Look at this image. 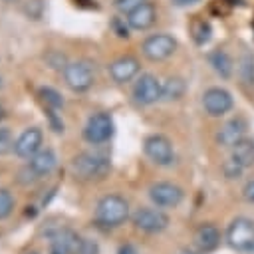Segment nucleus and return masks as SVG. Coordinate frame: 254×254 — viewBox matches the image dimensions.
<instances>
[{"label":"nucleus","mask_w":254,"mask_h":254,"mask_svg":"<svg viewBox=\"0 0 254 254\" xmlns=\"http://www.w3.org/2000/svg\"><path fill=\"white\" fill-rule=\"evenodd\" d=\"M129 218V202L119 194L99 198L95 206V222L101 228H117Z\"/></svg>","instance_id":"obj_1"},{"label":"nucleus","mask_w":254,"mask_h":254,"mask_svg":"<svg viewBox=\"0 0 254 254\" xmlns=\"http://www.w3.org/2000/svg\"><path fill=\"white\" fill-rule=\"evenodd\" d=\"M111 165L109 159L99 155V153H79L71 159V171L75 177L83 181H95L103 179L109 173Z\"/></svg>","instance_id":"obj_2"},{"label":"nucleus","mask_w":254,"mask_h":254,"mask_svg":"<svg viewBox=\"0 0 254 254\" xmlns=\"http://www.w3.org/2000/svg\"><path fill=\"white\" fill-rule=\"evenodd\" d=\"M64 81L65 85L75 91V93H85L87 89H91L93 81H95V71L93 65L87 60H75V62H67V65L64 67Z\"/></svg>","instance_id":"obj_3"},{"label":"nucleus","mask_w":254,"mask_h":254,"mask_svg":"<svg viewBox=\"0 0 254 254\" xmlns=\"http://www.w3.org/2000/svg\"><path fill=\"white\" fill-rule=\"evenodd\" d=\"M226 242L230 248L238 252H252L254 250V220L246 216L234 218L226 228Z\"/></svg>","instance_id":"obj_4"},{"label":"nucleus","mask_w":254,"mask_h":254,"mask_svg":"<svg viewBox=\"0 0 254 254\" xmlns=\"http://www.w3.org/2000/svg\"><path fill=\"white\" fill-rule=\"evenodd\" d=\"M113 135V119L105 111H97L89 115L85 127H83V139L91 145H101L109 141Z\"/></svg>","instance_id":"obj_5"},{"label":"nucleus","mask_w":254,"mask_h":254,"mask_svg":"<svg viewBox=\"0 0 254 254\" xmlns=\"http://www.w3.org/2000/svg\"><path fill=\"white\" fill-rule=\"evenodd\" d=\"M177 50V40L171 34H153L149 38L143 40L141 44V52L147 60L151 62H163L167 58L173 56V52Z\"/></svg>","instance_id":"obj_6"},{"label":"nucleus","mask_w":254,"mask_h":254,"mask_svg":"<svg viewBox=\"0 0 254 254\" xmlns=\"http://www.w3.org/2000/svg\"><path fill=\"white\" fill-rule=\"evenodd\" d=\"M143 151L145 155L159 167H169L175 159V153H173V145L167 137L163 135H149L145 141H143Z\"/></svg>","instance_id":"obj_7"},{"label":"nucleus","mask_w":254,"mask_h":254,"mask_svg":"<svg viewBox=\"0 0 254 254\" xmlns=\"http://www.w3.org/2000/svg\"><path fill=\"white\" fill-rule=\"evenodd\" d=\"M149 198L159 208H175L183 200V189L167 181L153 183L149 187Z\"/></svg>","instance_id":"obj_8"},{"label":"nucleus","mask_w":254,"mask_h":254,"mask_svg":"<svg viewBox=\"0 0 254 254\" xmlns=\"http://www.w3.org/2000/svg\"><path fill=\"white\" fill-rule=\"evenodd\" d=\"M133 97L141 105H153L163 97V83L153 73H141V77L135 81Z\"/></svg>","instance_id":"obj_9"},{"label":"nucleus","mask_w":254,"mask_h":254,"mask_svg":"<svg viewBox=\"0 0 254 254\" xmlns=\"http://www.w3.org/2000/svg\"><path fill=\"white\" fill-rule=\"evenodd\" d=\"M232 105H234V99L230 91H226L224 87H208L202 95V107L210 117H220L228 113Z\"/></svg>","instance_id":"obj_10"},{"label":"nucleus","mask_w":254,"mask_h":254,"mask_svg":"<svg viewBox=\"0 0 254 254\" xmlns=\"http://www.w3.org/2000/svg\"><path fill=\"white\" fill-rule=\"evenodd\" d=\"M133 224L143 232L155 234V232H163L169 226V216L163 210H159V206L157 208H139L133 214Z\"/></svg>","instance_id":"obj_11"},{"label":"nucleus","mask_w":254,"mask_h":254,"mask_svg":"<svg viewBox=\"0 0 254 254\" xmlns=\"http://www.w3.org/2000/svg\"><path fill=\"white\" fill-rule=\"evenodd\" d=\"M42 141H44L42 131L38 127H28L14 141V153L20 159H32L42 149Z\"/></svg>","instance_id":"obj_12"},{"label":"nucleus","mask_w":254,"mask_h":254,"mask_svg":"<svg viewBox=\"0 0 254 254\" xmlns=\"http://www.w3.org/2000/svg\"><path fill=\"white\" fill-rule=\"evenodd\" d=\"M141 69V64L135 56H121L117 60H113L109 65H107V71L111 75V79L115 83H127L131 81Z\"/></svg>","instance_id":"obj_13"},{"label":"nucleus","mask_w":254,"mask_h":254,"mask_svg":"<svg viewBox=\"0 0 254 254\" xmlns=\"http://www.w3.org/2000/svg\"><path fill=\"white\" fill-rule=\"evenodd\" d=\"M244 133H246V123H244V119H242V117H234V119L226 121V123L220 127V131L216 133V141H218V145L232 149L238 141L244 139Z\"/></svg>","instance_id":"obj_14"},{"label":"nucleus","mask_w":254,"mask_h":254,"mask_svg":"<svg viewBox=\"0 0 254 254\" xmlns=\"http://www.w3.org/2000/svg\"><path fill=\"white\" fill-rule=\"evenodd\" d=\"M79 236L67 228H58L50 234V254H73Z\"/></svg>","instance_id":"obj_15"},{"label":"nucleus","mask_w":254,"mask_h":254,"mask_svg":"<svg viewBox=\"0 0 254 254\" xmlns=\"http://www.w3.org/2000/svg\"><path fill=\"white\" fill-rule=\"evenodd\" d=\"M157 20V10L151 2H143L139 8H135L133 12L127 14V22L131 26V30H149Z\"/></svg>","instance_id":"obj_16"},{"label":"nucleus","mask_w":254,"mask_h":254,"mask_svg":"<svg viewBox=\"0 0 254 254\" xmlns=\"http://www.w3.org/2000/svg\"><path fill=\"white\" fill-rule=\"evenodd\" d=\"M194 244L200 252H212L218 244H220V232L214 224L206 222V224H200L194 232Z\"/></svg>","instance_id":"obj_17"},{"label":"nucleus","mask_w":254,"mask_h":254,"mask_svg":"<svg viewBox=\"0 0 254 254\" xmlns=\"http://www.w3.org/2000/svg\"><path fill=\"white\" fill-rule=\"evenodd\" d=\"M56 163H58V157L52 149H40L28 163V167L38 175V177H44V175H50L54 169H56Z\"/></svg>","instance_id":"obj_18"},{"label":"nucleus","mask_w":254,"mask_h":254,"mask_svg":"<svg viewBox=\"0 0 254 254\" xmlns=\"http://www.w3.org/2000/svg\"><path fill=\"white\" fill-rule=\"evenodd\" d=\"M230 159H234L238 165H242L244 169H248V167H252L254 165V141L252 139H242V141H238L234 147H232V157Z\"/></svg>","instance_id":"obj_19"},{"label":"nucleus","mask_w":254,"mask_h":254,"mask_svg":"<svg viewBox=\"0 0 254 254\" xmlns=\"http://www.w3.org/2000/svg\"><path fill=\"white\" fill-rule=\"evenodd\" d=\"M208 62H210L212 69H214L220 77L228 79V77L232 75V67H234V65H232V60H230V56H228L226 52H222V50H214V52H210Z\"/></svg>","instance_id":"obj_20"},{"label":"nucleus","mask_w":254,"mask_h":254,"mask_svg":"<svg viewBox=\"0 0 254 254\" xmlns=\"http://www.w3.org/2000/svg\"><path fill=\"white\" fill-rule=\"evenodd\" d=\"M185 89H187V83L183 77L179 75H173V77H167L163 81V97L165 101H177L185 95Z\"/></svg>","instance_id":"obj_21"},{"label":"nucleus","mask_w":254,"mask_h":254,"mask_svg":"<svg viewBox=\"0 0 254 254\" xmlns=\"http://www.w3.org/2000/svg\"><path fill=\"white\" fill-rule=\"evenodd\" d=\"M238 75H240L242 83H246V85L254 83V58L250 54H242V58L238 62Z\"/></svg>","instance_id":"obj_22"},{"label":"nucleus","mask_w":254,"mask_h":254,"mask_svg":"<svg viewBox=\"0 0 254 254\" xmlns=\"http://www.w3.org/2000/svg\"><path fill=\"white\" fill-rule=\"evenodd\" d=\"M38 95H40V99L46 103V107H52V109L64 107V97H62L54 87H40V89H38Z\"/></svg>","instance_id":"obj_23"},{"label":"nucleus","mask_w":254,"mask_h":254,"mask_svg":"<svg viewBox=\"0 0 254 254\" xmlns=\"http://www.w3.org/2000/svg\"><path fill=\"white\" fill-rule=\"evenodd\" d=\"M14 210V196L8 189H0V220H6Z\"/></svg>","instance_id":"obj_24"},{"label":"nucleus","mask_w":254,"mask_h":254,"mask_svg":"<svg viewBox=\"0 0 254 254\" xmlns=\"http://www.w3.org/2000/svg\"><path fill=\"white\" fill-rule=\"evenodd\" d=\"M73 254H99V246L95 240H89V238H79L77 246H75V252Z\"/></svg>","instance_id":"obj_25"},{"label":"nucleus","mask_w":254,"mask_h":254,"mask_svg":"<svg viewBox=\"0 0 254 254\" xmlns=\"http://www.w3.org/2000/svg\"><path fill=\"white\" fill-rule=\"evenodd\" d=\"M14 141L16 139H12L10 129L0 127V157L6 155V153H10V151H14Z\"/></svg>","instance_id":"obj_26"},{"label":"nucleus","mask_w":254,"mask_h":254,"mask_svg":"<svg viewBox=\"0 0 254 254\" xmlns=\"http://www.w3.org/2000/svg\"><path fill=\"white\" fill-rule=\"evenodd\" d=\"M210 40V26L206 24V22H198L196 26H194V42L198 44V46H202V44H206Z\"/></svg>","instance_id":"obj_27"},{"label":"nucleus","mask_w":254,"mask_h":254,"mask_svg":"<svg viewBox=\"0 0 254 254\" xmlns=\"http://www.w3.org/2000/svg\"><path fill=\"white\" fill-rule=\"evenodd\" d=\"M143 2H147V0H115V10L119 12V14H129V12H133L135 8H139Z\"/></svg>","instance_id":"obj_28"},{"label":"nucleus","mask_w":254,"mask_h":254,"mask_svg":"<svg viewBox=\"0 0 254 254\" xmlns=\"http://www.w3.org/2000/svg\"><path fill=\"white\" fill-rule=\"evenodd\" d=\"M222 171H224V177H226V179H238V177L242 175L244 167L238 165L234 159H230V161H226V163L222 165Z\"/></svg>","instance_id":"obj_29"},{"label":"nucleus","mask_w":254,"mask_h":254,"mask_svg":"<svg viewBox=\"0 0 254 254\" xmlns=\"http://www.w3.org/2000/svg\"><path fill=\"white\" fill-rule=\"evenodd\" d=\"M46 62H48L50 67H54V69H62V71H64V67L67 65L65 56H64V54H58V52H50V54L46 56Z\"/></svg>","instance_id":"obj_30"},{"label":"nucleus","mask_w":254,"mask_h":254,"mask_svg":"<svg viewBox=\"0 0 254 254\" xmlns=\"http://www.w3.org/2000/svg\"><path fill=\"white\" fill-rule=\"evenodd\" d=\"M46 113H48V119H50L52 129H54L56 133H64V131H65V129H64V121L56 115V111H54L52 107H46Z\"/></svg>","instance_id":"obj_31"},{"label":"nucleus","mask_w":254,"mask_h":254,"mask_svg":"<svg viewBox=\"0 0 254 254\" xmlns=\"http://www.w3.org/2000/svg\"><path fill=\"white\" fill-rule=\"evenodd\" d=\"M111 26H113V30L117 32V36H119V38H129V28H131V26H129V22H123V20L115 18Z\"/></svg>","instance_id":"obj_32"},{"label":"nucleus","mask_w":254,"mask_h":254,"mask_svg":"<svg viewBox=\"0 0 254 254\" xmlns=\"http://www.w3.org/2000/svg\"><path fill=\"white\" fill-rule=\"evenodd\" d=\"M242 196H244V200L254 202V181H248V183L244 185V189H242Z\"/></svg>","instance_id":"obj_33"},{"label":"nucleus","mask_w":254,"mask_h":254,"mask_svg":"<svg viewBox=\"0 0 254 254\" xmlns=\"http://www.w3.org/2000/svg\"><path fill=\"white\" fill-rule=\"evenodd\" d=\"M117 254H139V252H137V248L133 244H121Z\"/></svg>","instance_id":"obj_34"},{"label":"nucleus","mask_w":254,"mask_h":254,"mask_svg":"<svg viewBox=\"0 0 254 254\" xmlns=\"http://www.w3.org/2000/svg\"><path fill=\"white\" fill-rule=\"evenodd\" d=\"M196 2H200V0H171V4H173V6H177V8H187V6H194Z\"/></svg>","instance_id":"obj_35"},{"label":"nucleus","mask_w":254,"mask_h":254,"mask_svg":"<svg viewBox=\"0 0 254 254\" xmlns=\"http://www.w3.org/2000/svg\"><path fill=\"white\" fill-rule=\"evenodd\" d=\"M181 254H200V250H198V252H194V250H183Z\"/></svg>","instance_id":"obj_36"},{"label":"nucleus","mask_w":254,"mask_h":254,"mask_svg":"<svg viewBox=\"0 0 254 254\" xmlns=\"http://www.w3.org/2000/svg\"><path fill=\"white\" fill-rule=\"evenodd\" d=\"M4 119V107H2V103H0V121Z\"/></svg>","instance_id":"obj_37"},{"label":"nucleus","mask_w":254,"mask_h":254,"mask_svg":"<svg viewBox=\"0 0 254 254\" xmlns=\"http://www.w3.org/2000/svg\"><path fill=\"white\" fill-rule=\"evenodd\" d=\"M4 87V79H2V75H0V89Z\"/></svg>","instance_id":"obj_38"},{"label":"nucleus","mask_w":254,"mask_h":254,"mask_svg":"<svg viewBox=\"0 0 254 254\" xmlns=\"http://www.w3.org/2000/svg\"><path fill=\"white\" fill-rule=\"evenodd\" d=\"M30 254H38V252H30Z\"/></svg>","instance_id":"obj_39"}]
</instances>
